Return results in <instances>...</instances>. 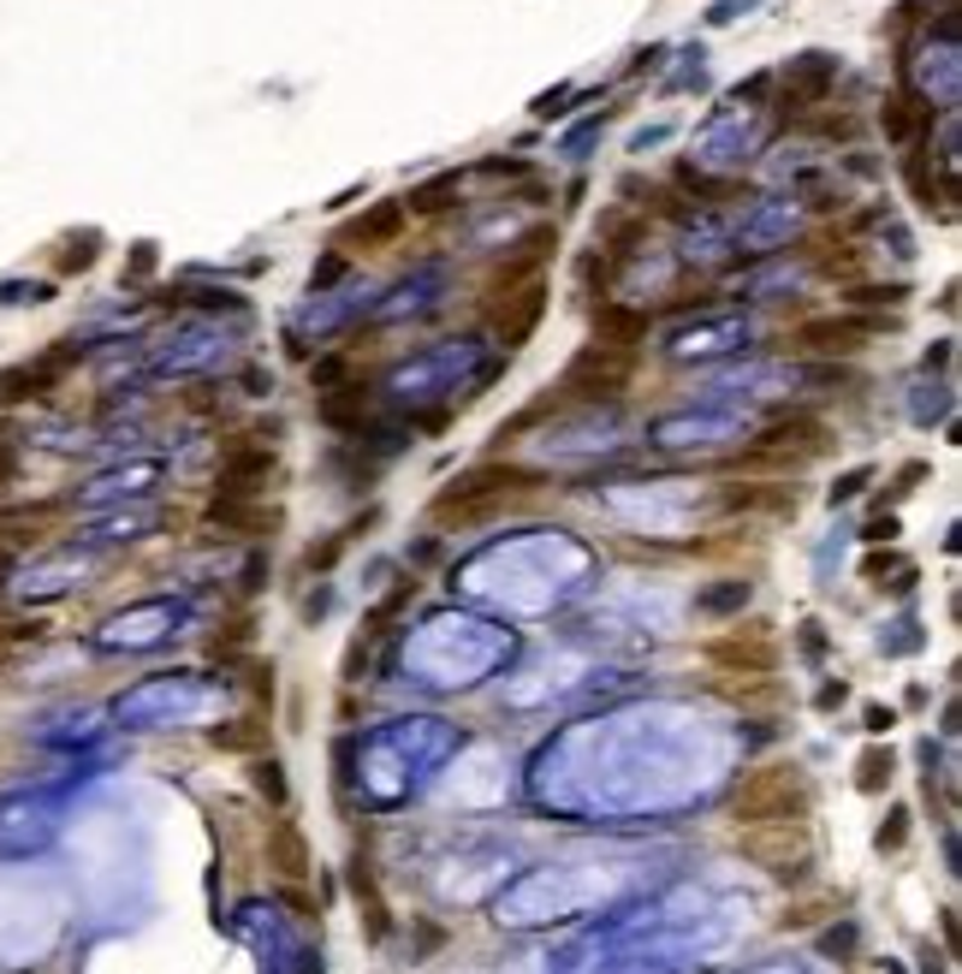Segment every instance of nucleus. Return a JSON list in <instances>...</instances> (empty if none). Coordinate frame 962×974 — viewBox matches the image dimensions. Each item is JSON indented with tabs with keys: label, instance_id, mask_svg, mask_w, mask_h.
Returning <instances> with one entry per match:
<instances>
[{
	"label": "nucleus",
	"instance_id": "obj_1",
	"mask_svg": "<svg viewBox=\"0 0 962 974\" xmlns=\"http://www.w3.org/2000/svg\"><path fill=\"white\" fill-rule=\"evenodd\" d=\"M725 808L737 815V827H808L815 820V784H808L803 761H761L731 779Z\"/></svg>",
	"mask_w": 962,
	"mask_h": 974
},
{
	"label": "nucleus",
	"instance_id": "obj_2",
	"mask_svg": "<svg viewBox=\"0 0 962 974\" xmlns=\"http://www.w3.org/2000/svg\"><path fill=\"white\" fill-rule=\"evenodd\" d=\"M957 31H962L957 7H945L939 24H927L921 43L903 48V90H910L921 107H939V114H951L957 90H962V43H957Z\"/></svg>",
	"mask_w": 962,
	"mask_h": 974
},
{
	"label": "nucleus",
	"instance_id": "obj_3",
	"mask_svg": "<svg viewBox=\"0 0 962 974\" xmlns=\"http://www.w3.org/2000/svg\"><path fill=\"white\" fill-rule=\"evenodd\" d=\"M530 487H547V476H541V470H523V464H499V458H487V464L464 470L458 482H446L440 494L428 499V518L434 523H482V518H494L511 494H530Z\"/></svg>",
	"mask_w": 962,
	"mask_h": 974
},
{
	"label": "nucleus",
	"instance_id": "obj_4",
	"mask_svg": "<svg viewBox=\"0 0 962 974\" xmlns=\"http://www.w3.org/2000/svg\"><path fill=\"white\" fill-rule=\"evenodd\" d=\"M826 452H832V428H826V416L784 411V416H772V423L743 446L731 464H737V470H779V476H796V470H808Z\"/></svg>",
	"mask_w": 962,
	"mask_h": 974
},
{
	"label": "nucleus",
	"instance_id": "obj_5",
	"mask_svg": "<svg viewBox=\"0 0 962 974\" xmlns=\"http://www.w3.org/2000/svg\"><path fill=\"white\" fill-rule=\"evenodd\" d=\"M636 363H642V345H606V340H589L565 363L559 375V399L565 404H613L618 392H630L636 381Z\"/></svg>",
	"mask_w": 962,
	"mask_h": 974
},
{
	"label": "nucleus",
	"instance_id": "obj_6",
	"mask_svg": "<svg viewBox=\"0 0 962 974\" xmlns=\"http://www.w3.org/2000/svg\"><path fill=\"white\" fill-rule=\"evenodd\" d=\"M737 856L755 862V868H767V879H779V886L803 891L808 879H815V838L808 827H737Z\"/></svg>",
	"mask_w": 962,
	"mask_h": 974
},
{
	"label": "nucleus",
	"instance_id": "obj_7",
	"mask_svg": "<svg viewBox=\"0 0 962 974\" xmlns=\"http://www.w3.org/2000/svg\"><path fill=\"white\" fill-rule=\"evenodd\" d=\"M701 660L720 666V678H779L784 648H779V636H772L767 618H749V625H737L725 636H708V642H701Z\"/></svg>",
	"mask_w": 962,
	"mask_h": 974
},
{
	"label": "nucleus",
	"instance_id": "obj_8",
	"mask_svg": "<svg viewBox=\"0 0 962 974\" xmlns=\"http://www.w3.org/2000/svg\"><path fill=\"white\" fill-rule=\"evenodd\" d=\"M891 328V316H867V309H844V316H815L791 328L796 357H856L862 345H874Z\"/></svg>",
	"mask_w": 962,
	"mask_h": 974
},
{
	"label": "nucleus",
	"instance_id": "obj_9",
	"mask_svg": "<svg viewBox=\"0 0 962 974\" xmlns=\"http://www.w3.org/2000/svg\"><path fill=\"white\" fill-rule=\"evenodd\" d=\"M84 357H90V345H84V340H54L43 357L0 369V411H7V404H31V399H48V392H60V381H66V375H72Z\"/></svg>",
	"mask_w": 962,
	"mask_h": 974
},
{
	"label": "nucleus",
	"instance_id": "obj_10",
	"mask_svg": "<svg viewBox=\"0 0 962 974\" xmlns=\"http://www.w3.org/2000/svg\"><path fill=\"white\" fill-rule=\"evenodd\" d=\"M838 54H826V48H808V54H796L784 72H772V84H779V119H808L815 107H826V96L838 90Z\"/></svg>",
	"mask_w": 962,
	"mask_h": 974
},
{
	"label": "nucleus",
	"instance_id": "obj_11",
	"mask_svg": "<svg viewBox=\"0 0 962 974\" xmlns=\"http://www.w3.org/2000/svg\"><path fill=\"white\" fill-rule=\"evenodd\" d=\"M755 340V321L749 316H696L684 328L666 333V357L672 363H708V357H731Z\"/></svg>",
	"mask_w": 962,
	"mask_h": 974
},
{
	"label": "nucleus",
	"instance_id": "obj_12",
	"mask_svg": "<svg viewBox=\"0 0 962 974\" xmlns=\"http://www.w3.org/2000/svg\"><path fill=\"white\" fill-rule=\"evenodd\" d=\"M280 476V452L262 435H233L221 440V464H214V487L221 494H262Z\"/></svg>",
	"mask_w": 962,
	"mask_h": 974
},
{
	"label": "nucleus",
	"instance_id": "obj_13",
	"mask_svg": "<svg viewBox=\"0 0 962 974\" xmlns=\"http://www.w3.org/2000/svg\"><path fill=\"white\" fill-rule=\"evenodd\" d=\"M202 523L221 530V535H238V541H274L286 530V511L256 499V494H221V487H214L209 506H202Z\"/></svg>",
	"mask_w": 962,
	"mask_h": 974
},
{
	"label": "nucleus",
	"instance_id": "obj_14",
	"mask_svg": "<svg viewBox=\"0 0 962 974\" xmlns=\"http://www.w3.org/2000/svg\"><path fill=\"white\" fill-rule=\"evenodd\" d=\"M803 233V197H761L737 226V250L749 256H772V250H791V238Z\"/></svg>",
	"mask_w": 962,
	"mask_h": 974
},
{
	"label": "nucleus",
	"instance_id": "obj_15",
	"mask_svg": "<svg viewBox=\"0 0 962 974\" xmlns=\"http://www.w3.org/2000/svg\"><path fill=\"white\" fill-rule=\"evenodd\" d=\"M553 250H559V226H530L518 243H511V256L494 268V280H487V304H499L506 292H518V286H530V280L547 274V262H553Z\"/></svg>",
	"mask_w": 962,
	"mask_h": 974
},
{
	"label": "nucleus",
	"instance_id": "obj_16",
	"mask_svg": "<svg viewBox=\"0 0 962 974\" xmlns=\"http://www.w3.org/2000/svg\"><path fill=\"white\" fill-rule=\"evenodd\" d=\"M345 891H351V903L363 910V933H369V945H387L392 939V910L381 898V879H375L369 856H351L345 862Z\"/></svg>",
	"mask_w": 962,
	"mask_h": 974
},
{
	"label": "nucleus",
	"instance_id": "obj_17",
	"mask_svg": "<svg viewBox=\"0 0 962 974\" xmlns=\"http://www.w3.org/2000/svg\"><path fill=\"white\" fill-rule=\"evenodd\" d=\"M404 226H411V209H404L399 197H387V202H369V209H363L351 226H339V243L387 250V243H399V238H404Z\"/></svg>",
	"mask_w": 962,
	"mask_h": 974
},
{
	"label": "nucleus",
	"instance_id": "obj_18",
	"mask_svg": "<svg viewBox=\"0 0 962 974\" xmlns=\"http://www.w3.org/2000/svg\"><path fill=\"white\" fill-rule=\"evenodd\" d=\"M268 868L280 874V886H304V879L316 874V850H309V838L297 832L286 815L268 820Z\"/></svg>",
	"mask_w": 962,
	"mask_h": 974
},
{
	"label": "nucleus",
	"instance_id": "obj_19",
	"mask_svg": "<svg viewBox=\"0 0 962 974\" xmlns=\"http://www.w3.org/2000/svg\"><path fill=\"white\" fill-rule=\"evenodd\" d=\"M713 506L720 511H772V518H796L803 494H796L791 482H731V487L713 494Z\"/></svg>",
	"mask_w": 962,
	"mask_h": 974
},
{
	"label": "nucleus",
	"instance_id": "obj_20",
	"mask_svg": "<svg viewBox=\"0 0 962 974\" xmlns=\"http://www.w3.org/2000/svg\"><path fill=\"white\" fill-rule=\"evenodd\" d=\"M648 328H654V309L642 304H625V297H601L594 304V340L606 345H642Z\"/></svg>",
	"mask_w": 962,
	"mask_h": 974
},
{
	"label": "nucleus",
	"instance_id": "obj_21",
	"mask_svg": "<svg viewBox=\"0 0 962 974\" xmlns=\"http://www.w3.org/2000/svg\"><path fill=\"white\" fill-rule=\"evenodd\" d=\"M879 126H886V138L898 143V149H903V143H921V138L933 131V107H921L910 90H898V96L879 102Z\"/></svg>",
	"mask_w": 962,
	"mask_h": 974
},
{
	"label": "nucleus",
	"instance_id": "obj_22",
	"mask_svg": "<svg viewBox=\"0 0 962 974\" xmlns=\"http://www.w3.org/2000/svg\"><path fill=\"white\" fill-rule=\"evenodd\" d=\"M161 304L202 309V316H233V321L250 316V297L233 292V286H167V292H161Z\"/></svg>",
	"mask_w": 962,
	"mask_h": 974
},
{
	"label": "nucleus",
	"instance_id": "obj_23",
	"mask_svg": "<svg viewBox=\"0 0 962 974\" xmlns=\"http://www.w3.org/2000/svg\"><path fill=\"white\" fill-rule=\"evenodd\" d=\"M161 482V464H126V470H107V476L84 482L78 487V499H90V506H102V499H119V494H143V487Z\"/></svg>",
	"mask_w": 962,
	"mask_h": 974
},
{
	"label": "nucleus",
	"instance_id": "obj_24",
	"mask_svg": "<svg viewBox=\"0 0 962 974\" xmlns=\"http://www.w3.org/2000/svg\"><path fill=\"white\" fill-rule=\"evenodd\" d=\"M755 601L749 577H720L713 589H696V618H737Z\"/></svg>",
	"mask_w": 962,
	"mask_h": 974
},
{
	"label": "nucleus",
	"instance_id": "obj_25",
	"mask_svg": "<svg viewBox=\"0 0 962 974\" xmlns=\"http://www.w3.org/2000/svg\"><path fill=\"white\" fill-rule=\"evenodd\" d=\"M250 791L262 796L268 808H274V815H286L292 808V779H286V761H280V755H250Z\"/></svg>",
	"mask_w": 962,
	"mask_h": 974
},
{
	"label": "nucleus",
	"instance_id": "obj_26",
	"mask_svg": "<svg viewBox=\"0 0 962 974\" xmlns=\"http://www.w3.org/2000/svg\"><path fill=\"white\" fill-rule=\"evenodd\" d=\"M209 749H221V755H262L268 749V725L256 720V713L226 720V725H209Z\"/></svg>",
	"mask_w": 962,
	"mask_h": 974
},
{
	"label": "nucleus",
	"instance_id": "obj_27",
	"mask_svg": "<svg viewBox=\"0 0 962 974\" xmlns=\"http://www.w3.org/2000/svg\"><path fill=\"white\" fill-rule=\"evenodd\" d=\"M891 779H898V755H891V743H867L856 755V791L862 796H886Z\"/></svg>",
	"mask_w": 962,
	"mask_h": 974
},
{
	"label": "nucleus",
	"instance_id": "obj_28",
	"mask_svg": "<svg viewBox=\"0 0 962 974\" xmlns=\"http://www.w3.org/2000/svg\"><path fill=\"white\" fill-rule=\"evenodd\" d=\"M458 191H464V173H434L428 185H416L411 197H404V209L411 214H446V209H458Z\"/></svg>",
	"mask_w": 962,
	"mask_h": 974
},
{
	"label": "nucleus",
	"instance_id": "obj_29",
	"mask_svg": "<svg viewBox=\"0 0 962 974\" xmlns=\"http://www.w3.org/2000/svg\"><path fill=\"white\" fill-rule=\"evenodd\" d=\"M559 411H571V404L559 399V387H547V392H541V399L530 404V411H518V416H511V423H499V428H494V446H499V452H506V446L518 440V435H530V428H541V423H547V416H559Z\"/></svg>",
	"mask_w": 962,
	"mask_h": 974
},
{
	"label": "nucleus",
	"instance_id": "obj_30",
	"mask_svg": "<svg viewBox=\"0 0 962 974\" xmlns=\"http://www.w3.org/2000/svg\"><path fill=\"white\" fill-rule=\"evenodd\" d=\"M375 518H381V511H363V518H357V523H345V530H333L328 541H321V547H309V553H304V571H309V577H328V571H333V565H339V553H345V547H351V541H357L363 530H369V523H375Z\"/></svg>",
	"mask_w": 962,
	"mask_h": 974
},
{
	"label": "nucleus",
	"instance_id": "obj_31",
	"mask_svg": "<svg viewBox=\"0 0 962 974\" xmlns=\"http://www.w3.org/2000/svg\"><path fill=\"white\" fill-rule=\"evenodd\" d=\"M96 256H102V233H96V226H84V233L66 238V250L54 256V268H60V280H72V274H90Z\"/></svg>",
	"mask_w": 962,
	"mask_h": 974
},
{
	"label": "nucleus",
	"instance_id": "obj_32",
	"mask_svg": "<svg viewBox=\"0 0 962 974\" xmlns=\"http://www.w3.org/2000/svg\"><path fill=\"white\" fill-rule=\"evenodd\" d=\"M416 589H423V583H416V577H404V583H399V589H392V594H381V601H375V606H369V618H363V636H381V630L392 625V618H399V613H404V606H411V601H416Z\"/></svg>",
	"mask_w": 962,
	"mask_h": 974
},
{
	"label": "nucleus",
	"instance_id": "obj_33",
	"mask_svg": "<svg viewBox=\"0 0 962 974\" xmlns=\"http://www.w3.org/2000/svg\"><path fill=\"white\" fill-rule=\"evenodd\" d=\"M250 636H256V618L238 613V618H226V625L209 636V654H214V660H233V654H244V648H250Z\"/></svg>",
	"mask_w": 962,
	"mask_h": 974
},
{
	"label": "nucleus",
	"instance_id": "obj_34",
	"mask_svg": "<svg viewBox=\"0 0 962 974\" xmlns=\"http://www.w3.org/2000/svg\"><path fill=\"white\" fill-rule=\"evenodd\" d=\"M309 387H316V392H339V387H351V351H328V357H316V363H309Z\"/></svg>",
	"mask_w": 962,
	"mask_h": 974
},
{
	"label": "nucleus",
	"instance_id": "obj_35",
	"mask_svg": "<svg viewBox=\"0 0 962 974\" xmlns=\"http://www.w3.org/2000/svg\"><path fill=\"white\" fill-rule=\"evenodd\" d=\"M820 951L832 957V963H856V951H862V927L844 915L838 927H826V933H820Z\"/></svg>",
	"mask_w": 962,
	"mask_h": 974
},
{
	"label": "nucleus",
	"instance_id": "obj_36",
	"mask_svg": "<svg viewBox=\"0 0 962 974\" xmlns=\"http://www.w3.org/2000/svg\"><path fill=\"white\" fill-rule=\"evenodd\" d=\"M832 910H844V898L838 891H820V898H808V903H796V910H784L779 915V927L791 933V927H815L820 915H832Z\"/></svg>",
	"mask_w": 962,
	"mask_h": 974
},
{
	"label": "nucleus",
	"instance_id": "obj_37",
	"mask_svg": "<svg viewBox=\"0 0 962 974\" xmlns=\"http://www.w3.org/2000/svg\"><path fill=\"white\" fill-rule=\"evenodd\" d=\"M54 297V280H0V304H19V309H36Z\"/></svg>",
	"mask_w": 962,
	"mask_h": 974
},
{
	"label": "nucleus",
	"instance_id": "obj_38",
	"mask_svg": "<svg viewBox=\"0 0 962 974\" xmlns=\"http://www.w3.org/2000/svg\"><path fill=\"white\" fill-rule=\"evenodd\" d=\"M910 820H915L910 808H891V815L879 820V832H874V850H879V856H898V850L910 844Z\"/></svg>",
	"mask_w": 962,
	"mask_h": 974
},
{
	"label": "nucleus",
	"instance_id": "obj_39",
	"mask_svg": "<svg viewBox=\"0 0 962 974\" xmlns=\"http://www.w3.org/2000/svg\"><path fill=\"white\" fill-rule=\"evenodd\" d=\"M874 476H879L874 464H856V470H844V476H838L832 487H826V506L838 511V506H850V499H862V487L874 482Z\"/></svg>",
	"mask_w": 962,
	"mask_h": 974
},
{
	"label": "nucleus",
	"instance_id": "obj_40",
	"mask_svg": "<svg viewBox=\"0 0 962 974\" xmlns=\"http://www.w3.org/2000/svg\"><path fill=\"white\" fill-rule=\"evenodd\" d=\"M43 636H48V618H0V654L24 642H43Z\"/></svg>",
	"mask_w": 962,
	"mask_h": 974
},
{
	"label": "nucleus",
	"instance_id": "obj_41",
	"mask_svg": "<svg viewBox=\"0 0 962 974\" xmlns=\"http://www.w3.org/2000/svg\"><path fill=\"white\" fill-rule=\"evenodd\" d=\"M345 274H351V262H345L339 250H333V256H321V268H309V297H316V292H333Z\"/></svg>",
	"mask_w": 962,
	"mask_h": 974
},
{
	"label": "nucleus",
	"instance_id": "obj_42",
	"mask_svg": "<svg viewBox=\"0 0 962 974\" xmlns=\"http://www.w3.org/2000/svg\"><path fill=\"white\" fill-rule=\"evenodd\" d=\"M244 678H250V696L256 701H268V708H274V660H250V666H244Z\"/></svg>",
	"mask_w": 962,
	"mask_h": 974
},
{
	"label": "nucleus",
	"instance_id": "obj_43",
	"mask_svg": "<svg viewBox=\"0 0 962 974\" xmlns=\"http://www.w3.org/2000/svg\"><path fill=\"white\" fill-rule=\"evenodd\" d=\"M155 262H161V250H155V243H149V238H143V243H131V268H126V286H143V280L155 274Z\"/></svg>",
	"mask_w": 962,
	"mask_h": 974
},
{
	"label": "nucleus",
	"instance_id": "obj_44",
	"mask_svg": "<svg viewBox=\"0 0 962 974\" xmlns=\"http://www.w3.org/2000/svg\"><path fill=\"white\" fill-rule=\"evenodd\" d=\"M280 903L292 910V922H321V903L309 898L304 886H280Z\"/></svg>",
	"mask_w": 962,
	"mask_h": 974
},
{
	"label": "nucleus",
	"instance_id": "obj_45",
	"mask_svg": "<svg viewBox=\"0 0 962 974\" xmlns=\"http://www.w3.org/2000/svg\"><path fill=\"white\" fill-rule=\"evenodd\" d=\"M571 96H577L571 84H559V90H547V96H535V119H547V126H553V119H565V114H571V107H565Z\"/></svg>",
	"mask_w": 962,
	"mask_h": 974
},
{
	"label": "nucleus",
	"instance_id": "obj_46",
	"mask_svg": "<svg viewBox=\"0 0 962 974\" xmlns=\"http://www.w3.org/2000/svg\"><path fill=\"white\" fill-rule=\"evenodd\" d=\"M891 571H903L898 553H867V559H862V577H867V583H879V589H886Z\"/></svg>",
	"mask_w": 962,
	"mask_h": 974
},
{
	"label": "nucleus",
	"instance_id": "obj_47",
	"mask_svg": "<svg viewBox=\"0 0 962 974\" xmlns=\"http://www.w3.org/2000/svg\"><path fill=\"white\" fill-rule=\"evenodd\" d=\"M749 7H761V0H713V7H708V24H713V31H720V24H737Z\"/></svg>",
	"mask_w": 962,
	"mask_h": 974
},
{
	"label": "nucleus",
	"instance_id": "obj_48",
	"mask_svg": "<svg viewBox=\"0 0 962 974\" xmlns=\"http://www.w3.org/2000/svg\"><path fill=\"white\" fill-rule=\"evenodd\" d=\"M601 131H606V114H601V119H589V126H577L571 138H565V155H571V161H582V149H589L594 138H601Z\"/></svg>",
	"mask_w": 962,
	"mask_h": 974
},
{
	"label": "nucleus",
	"instance_id": "obj_49",
	"mask_svg": "<svg viewBox=\"0 0 962 974\" xmlns=\"http://www.w3.org/2000/svg\"><path fill=\"white\" fill-rule=\"evenodd\" d=\"M915 482H927V464H903L898 476H891V499H910Z\"/></svg>",
	"mask_w": 962,
	"mask_h": 974
},
{
	"label": "nucleus",
	"instance_id": "obj_50",
	"mask_svg": "<svg viewBox=\"0 0 962 974\" xmlns=\"http://www.w3.org/2000/svg\"><path fill=\"white\" fill-rule=\"evenodd\" d=\"M796 642H803L808 660H826V630L815 625V618H808V625H796Z\"/></svg>",
	"mask_w": 962,
	"mask_h": 974
},
{
	"label": "nucleus",
	"instance_id": "obj_51",
	"mask_svg": "<svg viewBox=\"0 0 962 974\" xmlns=\"http://www.w3.org/2000/svg\"><path fill=\"white\" fill-rule=\"evenodd\" d=\"M951 345H957V340H933L927 357H921V369H927V375H945V369H951Z\"/></svg>",
	"mask_w": 962,
	"mask_h": 974
},
{
	"label": "nucleus",
	"instance_id": "obj_52",
	"mask_svg": "<svg viewBox=\"0 0 962 974\" xmlns=\"http://www.w3.org/2000/svg\"><path fill=\"white\" fill-rule=\"evenodd\" d=\"M844 701H850V684H844V678H832V684H820L815 708H820V713H832V708H844Z\"/></svg>",
	"mask_w": 962,
	"mask_h": 974
},
{
	"label": "nucleus",
	"instance_id": "obj_53",
	"mask_svg": "<svg viewBox=\"0 0 962 974\" xmlns=\"http://www.w3.org/2000/svg\"><path fill=\"white\" fill-rule=\"evenodd\" d=\"M898 535H903V523H898V518H874V523H867V530H862V541H874V547H879V541H886V547H891V541H898Z\"/></svg>",
	"mask_w": 962,
	"mask_h": 974
},
{
	"label": "nucleus",
	"instance_id": "obj_54",
	"mask_svg": "<svg viewBox=\"0 0 962 974\" xmlns=\"http://www.w3.org/2000/svg\"><path fill=\"white\" fill-rule=\"evenodd\" d=\"M927 7L933 0H903L898 12H891V31H903V24H915V19H927Z\"/></svg>",
	"mask_w": 962,
	"mask_h": 974
},
{
	"label": "nucleus",
	"instance_id": "obj_55",
	"mask_svg": "<svg viewBox=\"0 0 962 974\" xmlns=\"http://www.w3.org/2000/svg\"><path fill=\"white\" fill-rule=\"evenodd\" d=\"M862 725L874 730V737H886V730L898 725V713H891V708H867V713H862Z\"/></svg>",
	"mask_w": 962,
	"mask_h": 974
},
{
	"label": "nucleus",
	"instance_id": "obj_56",
	"mask_svg": "<svg viewBox=\"0 0 962 974\" xmlns=\"http://www.w3.org/2000/svg\"><path fill=\"white\" fill-rule=\"evenodd\" d=\"M19 482V458H12V446H0V494Z\"/></svg>",
	"mask_w": 962,
	"mask_h": 974
},
{
	"label": "nucleus",
	"instance_id": "obj_57",
	"mask_svg": "<svg viewBox=\"0 0 962 974\" xmlns=\"http://www.w3.org/2000/svg\"><path fill=\"white\" fill-rule=\"evenodd\" d=\"M262 577H268V559L250 553V565H244V589H262Z\"/></svg>",
	"mask_w": 962,
	"mask_h": 974
},
{
	"label": "nucleus",
	"instance_id": "obj_58",
	"mask_svg": "<svg viewBox=\"0 0 962 974\" xmlns=\"http://www.w3.org/2000/svg\"><path fill=\"white\" fill-rule=\"evenodd\" d=\"M244 387L262 399V392H274V375H268V369H244Z\"/></svg>",
	"mask_w": 962,
	"mask_h": 974
},
{
	"label": "nucleus",
	"instance_id": "obj_59",
	"mask_svg": "<svg viewBox=\"0 0 962 974\" xmlns=\"http://www.w3.org/2000/svg\"><path fill=\"white\" fill-rule=\"evenodd\" d=\"M921 974H945V951H933V945H927V951H921Z\"/></svg>",
	"mask_w": 962,
	"mask_h": 974
},
{
	"label": "nucleus",
	"instance_id": "obj_60",
	"mask_svg": "<svg viewBox=\"0 0 962 974\" xmlns=\"http://www.w3.org/2000/svg\"><path fill=\"white\" fill-rule=\"evenodd\" d=\"M0 666H7V654H0Z\"/></svg>",
	"mask_w": 962,
	"mask_h": 974
}]
</instances>
